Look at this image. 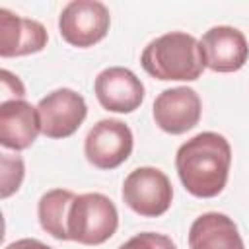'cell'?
Returning <instances> with one entry per match:
<instances>
[{
  "label": "cell",
  "mask_w": 249,
  "mask_h": 249,
  "mask_svg": "<svg viewBox=\"0 0 249 249\" xmlns=\"http://www.w3.org/2000/svg\"><path fill=\"white\" fill-rule=\"evenodd\" d=\"M231 148L218 132H198L175 154V169L183 187L198 198L218 196L230 175Z\"/></svg>",
  "instance_id": "1"
},
{
  "label": "cell",
  "mask_w": 249,
  "mask_h": 249,
  "mask_svg": "<svg viewBox=\"0 0 249 249\" xmlns=\"http://www.w3.org/2000/svg\"><path fill=\"white\" fill-rule=\"evenodd\" d=\"M140 64L152 78L163 82H195L206 68L200 41L185 31H171L150 41Z\"/></svg>",
  "instance_id": "2"
},
{
  "label": "cell",
  "mask_w": 249,
  "mask_h": 249,
  "mask_svg": "<svg viewBox=\"0 0 249 249\" xmlns=\"http://www.w3.org/2000/svg\"><path fill=\"white\" fill-rule=\"evenodd\" d=\"M119 228L113 200L101 193L76 195L68 214V237L82 245H101Z\"/></svg>",
  "instance_id": "3"
},
{
  "label": "cell",
  "mask_w": 249,
  "mask_h": 249,
  "mask_svg": "<svg viewBox=\"0 0 249 249\" xmlns=\"http://www.w3.org/2000/svg\"><path fill=\"white\" fill-rule=\"evenodd\" d=\"M124 204L140 216L158 218L165 214L173 200L169 177L158 167H136L123 183Z\"/></svg>",
  "instance_id": "4"
},
{
  "label": "cell",
  "mask_w": 249,
  "mask_h": 249,
  "mask_svg": "<svg viewBox=\"0 0 249 249\" xmlns=\"http://www.w3.org/2000/svg\"><path fill=\"white\" fill-rule=\"evenodd\" d=\"M111 25L109 10L97 0H72L58 16L60 37L78 49H88L99 43Z\"/></svg>",
  "instance_id": "5"
},
{
  "label": "cell",
  "mask_w": 249,
  "mask_h": 249,
  "mask_svg": "<svg viewBox=\"0 0 249 249\" xmlns=\"http://www.w3.org/2000/svg\"><path fill=\"white\" fill-rule=\"evenodd\" d=\"M134 138L126 123L119 119H103L88 132L84 140V156L97 169H115L132 154Z\"/></svg>",
  "instance_id": "6"
},
{
  "label": "cell",
  "mask_w": 249,
  "mask_h": 249,
  "mask_svg": "<svg viewBox=\"0 0 249 249\" xmlns=\"http://www.w3.org/2000/svg\"><path fill=\"white\" fill-rule=\"evenodd\" d=\"M37 111L41 119V132L47 138H68L84 123L88 105L78 91L60 88L47 93L37 103Z\"/></svg>",
  "instance_id": "7"
},
{
  "label": "cell",
  "mask_w": 249,
  "mask_h": 249,
  "mask_svg": "<svg viewBox=\"0 0 249 249\" xmlns=\"http://www.w3.org/2000/svg\"><path fill=\"white\" fill-rule=\"evenodd\" d=\"M154 121L167 134H185L200 121L202 103L193 88L177 86L163 89L154 99Z\"/></svg>",
  "instance_id": "8"
},
{
  "label": "cell",
  "mask_w": 249,
  "mask_h": 249,
  "mask_svg": "<svg viewBox=\"0 0 249 249\" xmlns=\"http://www.w3.org/2000/svg\"><path fill=\"white\" fill-rule=\"evenodd\" d=\"M99 105L113 113H132L144 101V84L124 66H109L101 70L93 84Z\"/></svg>",
  "instance_id": "9"
},
{
  "label": "cell",
  "mask_w": 249,
  "mask_h": 249,
  "mask_svg": "<svg viewBox=\"0 0 249 249\" xmlns=\"http://www.w3.org/2000/svg\"><path fill=\"white\" fill-rule=\"evenodd\" d=\"M200 49L206 68L222 74L241 70L249 58L245 35L231 25L210 27L200 39Z\"/></svg>",
  "instance_id": "10"
},
{
  "label": "cell",
  "mask_w": 249,
  "mask_h": 249,
  "mask_svg": "<svg viewBox=\"0 0 249 249\" xmlns=\"http://www.w3.org/2000/svg\"><path fill=\"white\" fill-rule=\"evenodd\" d=\"M49 33L37 19L21 18L6 8H0V56H25L47 47Z\"/></svg>",
  "instance_id": "11"
},
{
  "label": "cell",
  "mask_w": 249,
  "mask_h": 249,
  "mask_svg": "<svg viewBox=\"0 0 249 249\" xmlns=\"http://www.w3.org/2000/svg\"><path fill=\"white\" fill-rule=\"evenodd\" d=\"M41 132V119L37 107L25 99L4 101L0 105V144L8 150L29 148Z\"/></svg>",
  "instance_id": "12"
},
{
  "label": "cell",
  "mask_w": 249,
  "mask_h": 249,
  "mask_svg": "<svg viewBox=\"0 0 249 249\" xmlns=\"http://www.w3.org/2000/svg\"><path fill=\"white\" fill-rule=\"evenodd\" d=\"M191 249H245L235 222L222 212L198 216L189 230Z\"/></svg>",
  "instance_id": "13"
},
{
  "label": "cell",
  "mask_w": 249,
  "mask_h": 249,
  "mask_svg": "<svg viewBox=\"0 0 249 249\" xmlns=\"http://www.w3.org/2000/svg\"><path fill=\"white\" fill-rule=\"evenodd\" d=\"M76 195L68 189H51L47 191L37 204V216L41 228L51 233L54 239L68 241V214Z\"/></svg>",
  "instance_id": "14"
},
{
  "label": "cell",
  "mask_w": 249,
  "mask_h": 249,
  "mask_svg": "<svg viewBox=\"0 0 249 249\" xmlns=\"http://www.w3.org/2000/svg\"><path fill=\"white\" fill-rule=\"evenodd\" d=\"M2 163V189H0V196L8 198L10 195H14L21 181H23V160L19 156H10V154H2L0 158Z\"/></svg>",
  "instance_id": "15"
},
{
  "label": "cell",
  "mask_w": 249,
  "mask_h": 249,
  "mask_svg": "<svg viewBox=\"0 0 249 249\" xmlns=\"http://www.w3.org/2000/svg\"><path fill=\"white\" fill-rule=\"evenodd\" d=\"M119 249H177V245L171 241V237L156 231H142L124 241Z\"/></svg>",
  "instance_id": "16"
},
{
  "label": "cell",
  "mask_w": 249,
  "mask_h": 249,
  "mask_svg": "<svg viewBox=\"0 0 249 249\" xmlns=\"http://www.w3.org/2000/svg\"><path fill=\"white\" fill-rule=\"evenodd\" d=\"M0 76H2V103L25 97V88L18 76H14L10 70H2Z\"/></svg>",
  "instance_id": "17"
},
{
  "label": "cell",
  "mask_w": 249,
  "mask_h": 249,
  "mask_svg": "<svg viewBox=\"0 0 249 249\" xmlns=\"http://www.w3.org/2000/svg\"><path fill=\"white\" fill-rule=\"evenodd\" d=\"M6 249H53L49 247L47 243L39 241V239H33V237H23V239H18V241H12Z\"/></svg>",
  "instance_id": "18"
}]
</instances>
